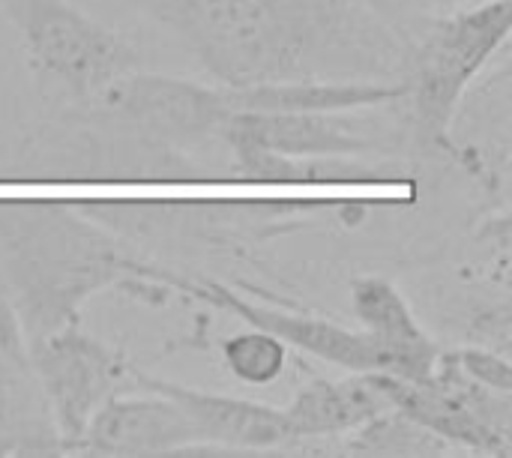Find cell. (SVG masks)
I'll use <instances>...</instances> for the list:
<instances>
[{
    "label": "cell",
    "mask_w": 512,
    "mask_h": 458,
    "mask_svg": "<svg viewBox=\"0 0 512 458\" xmlns=\"http://www.w3.org/2000/svg\"><path fill=\"white\" fill-rule=\"evenodd\" d=\"M162 282L177 294H189L195 300H204L213 309L243 318L249 327H258V330L276 336L288 348H297L303 354H312V357L342 366L348 372H384V354L366 330H351L336 321L294 312V309H279L270 303L261 306V303H252V300L234 294L231 288H225L219 282L180 279L165 270H162Z\"/></svg>",
    "instance_id": "cell-7"
},
{
    "label": "cell",
    "mask_w": 512,
    "mask_h": 458,
    "mask_svg": "<svg viewBox=\"0 0 512 458\" xmlns=\"http://www.w3.org/2000/svg\"><path fill=\"white\" fill-rule=\"evenodd\" d=\"M93 102H99L111 117L165 141L219 138L225 120L231 117L222 84L204 87L183 78L141 72L123 75Z\"/></svg>",
    "instance_id": "cell-9"
},
{
    "label": "cell",
    "mask_w": 512,
    "mask_h": 458,
    "mask_svg": "<svg viewBox=\"0 0 512 458\" xmlns=\"http://www.w3.org/2000/svg\"><path fill=\"white\" fill-rule=\"evenodd\" d=\"M351 309L384 354V372L405 381H426L441 357V348L423 333L402 291L378 276L351 282Z\"/></svg>",
    "instance_id": "cell-11"
},
{
    "label": "cell",
    "mask_w": 512,
    "mask_h": 458,
    "mask_svg": "<svg viewBox=\"0 0 512 458\" xmlns=\"http://www.w3.org/2000/svg\"><path fill=\"white\" fill-rule=\"evenodd\" d=\"M0 9L18 30L30 69L78 99L93 102L141 69V54L126 36L69 0H0Z\"/></svg>",
    "instance_id": "cell-4"
},
{
    "label": "cell",
    "mask_w": 512,
    "mask_h": 458,
    "mask_svg": "<svg viewBox=\"0 0 512 458\" xmlns=\"http://www.w3.org/2000/svg\"><path fill=\"white\" fill-rule=\"evenodd\" d=\"M429 3H438V6H450V9H459V3H465V0H429Z\"/></svg>",
    "instance_id": "cell-18"
},
{
    "label": "cell",
    "mask_w": 512,
    "mask_h": 458,
    "mask_svg": "<svg viewBox=\"0 0 512 458\" xmlns=\"http://www.w3.org/2000/svg\"><path fill=\"white\" fill-rule=\"evenodd\" d=\"M375 378L396 411L435 432L450 447L462 453L512 456L510 393L477 384L447 354L438 357L426 381H405L387 372H375Z\"/></svg>",
    "instance_id": "cell-5"
},
{
    "label": "cell",
    "mask_w": 512,
    "mask_h": 458,
    "mask_svg": "<svg viewBox=\"0 0 512 458\" xmlns=\"http://www.w3.org/2000/svg\"><path fill=\"white\" fill-rule=\"evenodd\" d=\"M512 27V0H480L453 9L426 24L417 39L405 42V57L396 81L405 93L411 126L423 141L450 144V123L477 72L507 42Z\"/></svg>",
    "instance_id": "cell-3"
},
{
    "label": "cell",
    "mask_w": 512,
    "mask_h": 458,
    "mask_svg": "<svg viewBox=\"0 0 512 458\" xmlns=\"http://www.w3.org/2000/svg\"><path fill=\"white\" fill-rule=\"evenodd\" d=\"M390 408L393 405L375 372H351L345 381L315 378L282 411L294 438H336L360 429Z\"/></svg>",
    "instance_id": "cell-14"
},
{
    "label": "cell",
    "mask_w": 512,
    "mask_h": 458,
    "mask_svg": "<svg viewBox=\"0 0 512 458\" xmlns=\"http://www.w3.org/2000/svg\"><path fill=\"white\" fill-rule=\"evenodd\" d=\"M222 357L228 372L252 387H267L282 378L288 366V345H282L276 336L252 327L246 333H237L222 342Z\"/></svg>",
    "instance_id": "cell-16"
},
{
    "label": "cell",
    "mask_w": 512,
    "mask_h": 458,
    "mask_svg": "<svg viewBox=\"0 0 512 458\" xmlns=\"http://www.w3.org/2000/svg\"><path fill=\"white\" fill-rule=\"evenodd\" d=\"M468 378H474L483 387L512 393V366L507 357L489 351V348H459L447 354Z\"/></svg>",
    "instance_id": "cell-17"
},
{
    "label": "cell",
    "mask_w": 512,
    "mask_h": 458,
    "mask_svg": "<svg viewBox=\"0 0 512 458\" xmlns=\"http://www.w3.org/2000/svg\"><path fill=\"white\" fill-rule=\"evenodd\" d=\"M27 351L66 456H72L90 417L123 387H132V363L87 336L78 321L30 342Z\"/></svg>",
    "instance_id": "cell-6"
},
{
    "label": "cell",
    "mask_w": 512,
    "mask_h": 458,
    "mask_svg": "<svg viewBox=\"0 0 512 458\" xmlns=\"http://www.w3.org/2000/svg\"><path fill=\"white\" fill-rule=\"evenodd\" d=\"M138 396H111L87 423L72 456L150 458L180 456L198 444L186 414L159 393L135 390Z\"/></svg>",
    "instance_id": "cell-10"
},
{
    "label": "cell",
    "mask_w": 512,
    "mask_h": 458,
    "mask_svg": "<svg viewBox=\"0 0 512 458\" xmlns=\"http://www.w3.org/2000/svg\"><path fill=\"white\" fill-rule=\"evenodd\" d=\"M0 270L27 345L81 321V306L102 288L171 291L162 270L135 261L105 231L45 201H0Z\"/></svg>",
    "instance_id": "cell-2"
},
{
    "label": "cell",
    "mask_w": 512,
    "mask_h": 458,
    "mask_svg": "<svg viewBox=\"0 0 512 458\" xmlns=\"http://www.w3.org/2000/svg\"><path fill=\"white\" fill-rule=\"evenodd\" d=\"M0 456H66L30 351L0 345Z\"/></svg>",
    "instance_id": "cell-13"
},
{
    "label": "cell",
    "mask_w": 512,
    "mask_h": 458,
    "mask_svg": "<svg viewBox=\"0 0 512 458\" xmlns=\"http://www.w3.org/2000/svg\"><path fill=\"white\" fill-rule=\"evenodd\" d=\"M453 447L438 438L435 432L423 429L402 411L390 408L360 429L339 435V456H372V458H402V456H447Z\"/></svg>",
    "instance_id": "cell-15"
},
{
    "label": "cell",
    "mask_w": 512,
    "mask_h": 458,
    "mask_svg": "<svg viewBox=\"0 0 512 458\" xmlns=\"http://www.w3.org/2000/svg\"><path fill=\"white\" fill-rule=\"evenodd\" d=\"M228 147H258L282 156H360L375 141L339 114H231L219 132Z\"/></svg>",
    "instance_id": "cell-12"
},
{
    "label": "cell",
    "mask_w": 512,
    "mask_h": 458,
    "mask_svg": "<svg viewBox=\"0 0 512 458\" xmlns=\"http://www.w3.org/2000/svg\"><path fill=\"white\" fill-rule=\"evenodd\" d=\"M132 390L144 393H159L171 399L186 420L192 423L198 444L186 447L180 456H201V453H273L294 441V432L288 426V417L282 408L249 402V399H234V396H219V393H204L192 390L156 375H147L132 366Z\"/></svg>",
    "instance_id": "cell-8"
},
{
    "label": "cell",
    "mask_w": 512,
    "mask_h": 458,
    "mask_svg": "<svg viewBox=\"0 0 512 458\" xmlns=\"http://www.w3.org/2000/svg\"><path fill=\"white\" fill-rule=\"evenodd\" d=\"M225 87L396 81L405 36L366 0H123Z\"/></svg>",
    "instance_id": "cell-1"
}]
</instances>
